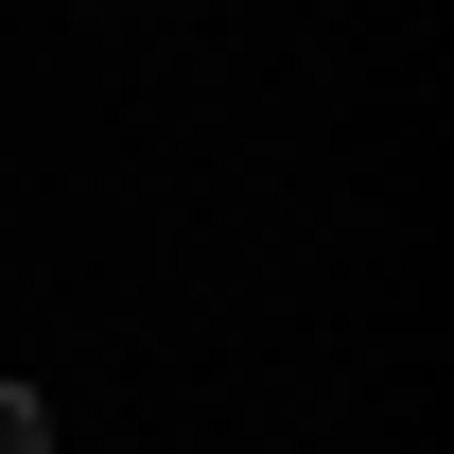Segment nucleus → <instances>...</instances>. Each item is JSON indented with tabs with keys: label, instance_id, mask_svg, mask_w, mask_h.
Returning <instances> with one entry per match:
<instances>
[{
	"label": "nucleus",
	"instance_id": "nucleus-1",
	"mask_svg": "<svg viewBox=\"0 0 454 454\" xmlns=\"http://www.w3.org/2000/svg\"><path fill=\"white\" fill-rule=\"evenodd\" d=\"M0 454H53V402L35 385H0Z\"/></svg>",
	"mask_w": 454,
	"mask_h": 454
}]
</instances>
